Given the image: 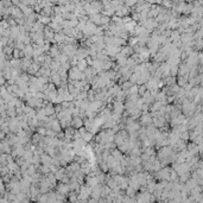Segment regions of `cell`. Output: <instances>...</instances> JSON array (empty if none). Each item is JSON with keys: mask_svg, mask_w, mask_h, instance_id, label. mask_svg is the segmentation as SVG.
Here are the masks:
<instances>
[{"mask_svg": "<svg viewBox=\"0 0 203 203\" xmlns=\"http://www.w3.org/2000/svg\"><path fill=\"white\" fill-rule=\"evenodd\" d=\"M139 119H140L141 126H149V125L152 124V115L147 114L146 112H143L141 115L139 117Z\"/></svg>", "mask_w": 203, "mask_h": 203, "instance_id": "1", "label": "cell"}, {"mask_svg": "<svg viewBox=\"0 0 203 203\" xmlns=\"http://www.w3.org/2000/svg\"><path fill=\"white\" fill-rule=\"evenodd\" d=\"M124 111H125V105L122 104V101H115L114 105H113V113L121 115Z\"/></svg>", "mask_w": 203, "mask_h": 203, "instance_id": "2", "label": "cell"}, {"mask_svg": "<svg viewBox=\"0 0 203 203\" xmlns=\"http://www.w3.org/2000/svg\"><path fill=\"white\" fill-rule=\"evenodd\" d=\"M87 61L84 60V58H80V60H77V63H76V67H77V69L79 70H81V71H83L86 68H87Z\"/></svg>", "mask_w": 203, "mask_h": 203, "instance_id": "3", "label": "cell"}, {"mask_svg": "<svg viewBox=\"0 0 203 203\" xmlns=\"http://www.w3.org/2000/svg\"><path fill=\"white\" fill-rule=\"evenodd\" d=\"M120 54H121V55H124V56H126V57H129L131 55H133V54H134V51H132V49L128 47V48L122 49V51H120Z\"/></svg>", "mask_w": 203, "mask_h": 203, "instance_id": "4", "label": "cell"}]
</instances>
